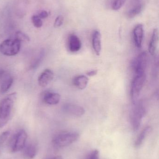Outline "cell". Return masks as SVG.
I'll return each mask as SVG.
<instances>
[{
    "label": "cell",
    "mask_w": 159,
    "mask_h": 159,
    "mask_svg": "<svg viewBox=\"0 0 159 159\" xmlns=\"http://www.w3.org/2000/svg\"><path fill=\"white\" fill-rule=\"evenodd\" d=\"M54 78V73L51 70L46 69L38 77V82L40 87H46Z\"/></svg>",
    "instance_id": "cell-11"
},
{
    "label": "cell",
    "mask_w": 159,
    "mask_h": 159,
    "mask_svg": "<svg viewBox=\"0 0 159 159\" xmlns=\"http://www.w3.org/2000/svg\"><path fill=\"white\" fill-rule=\"evenodd\" d=\"M79 137V134L74 132L62 133L56 135L52 142L57 147H65L75 142Z\"/></svg>",
    "instance_id": "cell-2"
},
{
    "label": "cell",
    "mask_w": 159,
    "mask_h": 159,
    "mask_svg": "<svg viewBox=\"0 0 159 159\" xmlns=\"http://www.w3.org/2000/svg\"><path fill=\"white\" fill-rule=\"evenodd\" d=\"M92 47L95 54L100 56L101 51V35L98 30L94 31L92 36Z\"/></svg>",
    "instance_id": "cell-14"
},
{
    "label": "cell",
    "mask_w": 159,
    "mask_h": 159,
    "mask_svg": "<svg viewBox=\"0 0 159 159\" xmlns=\"http://www.w3.org/2000/svg\"><path fill=\"white\" fill-rule=\"evenodd\" d=\"M64 21V18L62 16H59L56 18L54 22V27L55 28H59L63 24Z\"/></svg>",
    "instance_id": "cell-25"
},
{
    "label": "cell",
    "mask_w": 159,
    "mask_h": 159,
    "mask_svg": "<svg viewBox=\"0 0 159 159\" xmlns=\"http://www.w3.org/2000/svg\"><path fill=\"white\" fill-rule=\"evenodd\" d=\"M64 110L69 115L75 117L82 116L85 113V109L82 106L76 104H67L64 106Z\"/></svg>",
    "instance_id": "cell-9"
},
{
    "label": "cell",
    "mask_w": 159,
    "mask_h": 159,
    "mask_svg": "<svg viewBox=\"0 0 159 159\" xmlns=\"http://www.w3.org/2000/svg\"><path fill=\"white\" fill-rule=\"evenodd\" d=\"M133 37L135 46L141 48L143 45L144 37L143 26L142 24H138L135 26L133 29Z\"/></svg>",
    "instance_id": "cell-10"
},
{
    "label": "cell",
    "mask_w": 159,
    "mask_h": 159,
    "mask_svg": "<svg viewBox=\"0 0 159 159\" xmlns=\"http://www.w3.org/2000/svg\"><path fill=\"white\" fill-rule=\"evenodd\" d=\"M16 95V93L10 94L0 102V128L5 126L10 119Z\"/></svg>",
    "instance_id": "cell-1"
},
{
    "label": "cell",
    "mask_w": 159,
    "mask_h": 159,
    "mask_svg": "<svg viewBox=\"0 0 159 159\" xmlns=\"http://www.w3.org/2000/svg\"><path fill=\"white\" fill-rule=\"evenodd\" d=\"M24 149V157L27 159H33L34 158L37 154V147L34 144L31 143L25 146Z\"/></svg>",
    "instance_id": "cell-18"
},
{
    "label": "cell",
    "mask_w": 159,
    "mask_h": 159,
    "mask_svg": "<svg viewBox=\"0 0 159 159\" xmlns=\"http://www.w3.org/2000/svg\"><path fill=\"white\" fill-rule=\"evenodd\" d=\"M51 159H63V158L61 156H57V157H54L52 158Z\"/></svg>",
    "instance_id": "cell-29"
},
{
    "label": "cell",
    "mask_w": 159,
    "mask_h": 159,
    "mask_svg": "<svg viewBox=\"0 0 159 159\" xmlns=\"http://www.w3.org/2000/svg\"><path fill=\"white\" fill-rule=\"evenodd\" d=\"M148 62V55L146 51L139 54L133 61L132 67L135 75L146 73Z\"/></svg>",
    "instance_id": "cell-6"
},
{
    "label": "cell",
    "mask_w": 159,
    "mask_h": 159,
    "mask_svg": "<svg viewBox=\"0 0 159 159\" xmlns=\"http://www.w3.org/2000/svg\"><path fill=\"white\" fill-rule=\"evenodd\" d=\"M21 42L17 39H7L0 44V52L5 56H16L20 50Z\"/></svg>",
    "instance_id": "cell-4"
},
{
    "label": "cell",
    "mask_w": 159,
    "mask_h": 159,
    "mask_svg": "<svg viewBox=\"0 0 159 159\" xmlns=\"http://www.w3.org/2000/svg\"><path fill=\"white\" fill-rule=\"evenodd\" d=\"M151 130L152 128L150 126H147L143 130L134 143V147L136 148H138L142 145L147 137L151 132Z\"/></svg>",
    "instance_id": "cell-16"
},
{
    "label": "cell",
    "mask_w": 159,
    "mask_h": 159,
    "mask_svg": "<svg viewBox=\"0 0 159 159\" xmlns=\"http://www.w3.org/2000/svg\"><path fill=\"white\" fill-rule=\"evenodd\" d=\"M146 73L135 75L131 84V95L133 104L138 102L146 80Z\"/></svg>",
    "instance_id": "cell-5"
},
{
    "label": "cell",
    "mask_w": 159,
    "mask_h": 159,
    "mask_svg": "<svg viewBox=\"0 0 159 159\" xmlns=\"http://www.w3.org/2000/svg\"><path fill=\"white\" fill-rule=\"evenodd\" d=\"M143 9V5L141 4L137 5L133 8H132L128 13V17L130 18H133L139 15Z\"/></svg>",
    "instance_id": "cell-20"
},
{
    "label": "cell",
    "mask_w": 159,
    "mask_h": 159,
    "mask_svg": "<svg viewBox=\"0 0 159 159\" xmlns=\"http://www.w3.org/2000/svg\"><path fill=\"white\" fill-rule=\"evenodd\" d=\"M131 114V123L134 131L139 129L143 118L146 114V109L142 102H137Z\"/></svg>",
    "instance_id": "cell-3"
},
{
    "label": "cell",
    "mask_w": 159,
    "mask_h": 159,
    "mask_svg": "<svg viewBox=\"0 0 159 159\" xmlns=\"http://www.w3.org/2000/svg\"><path fill=\"white\" fill-rule=\"evenodd\" d=\"M89 79L84 75H77L73 80V84L77 89H84L87 86Z\"/></svg>",
    "instance_id": "cell-17"
},
{
    "label": "cell",
    "mask_w": 159,
    "mask_h": 159,
    "mask_svg": "<svg viewBox=\"0 0 159 159\" xmlns=\"http://www.w3.org/2000/svg\"><path fill=\"white\" fill-rule=\"evenodd\" d=\"M159 42V33L157 29H155L153 30L152 37L149 43V53L152 56H154L156 53L158 44Z\"/></svg>",
    "instance_id": "cell-15"
},
{
    "label": "cell",
    "mask_w": 159,
    "mask_h": 159,
    "mask_svg": "<svg viewBox=\"0 0 159 159\" xmlns=\"http://www.w3.org/2000/svg\"><path fill=\"white\" fill-rule=\"evenodd\" d=\"M61 96L59 93L52 92H46L43 95V100L45 103L50 105L58 104L60 101Z\"/></svg>",
    "instance_id": "cell-12"
},
{
    "label": "cell",
    "mask_w": 159,
    "mask_h": 159,
    "mask_svg": "<svg viewBox=\"0 0 159 159\" xmlns=\"http://www.w3.org/2000/svg\"><path fill=\"white\" fill-rule=\"evenodd\" d=\"M68 48L71 52H78L81 48V42L78 36L74 34H71L68 38Z\"/></svg>",
    "instance_id": "cell-13"
},
{
    "label": "cell",
    "mask_w": 159,
    "mask_h": 159,
    "mask_svg": "<svg viewBox=\"0 0 159 159\" xmlns=\"http://www.w3.org/2000/svg\"><path fill=\"white\" fill-rule=\"evenodd\" d=\"M44 50H41L38 55H37L36 57L32 61L31 68L32 69H35L38 67L44 58Z\"/></svg>",
    "instance_id": "cell-19"
},
{
    "label": "cell",
    "mask_w": 159,
    "mask_h": 159,
    "mask_svg": "<svg viewBox=\"0 0 159 159\" xmlns=\"http://www.w3.org/2000/svg\"><path fill=\"white\" fill-rule=\"evenodd\" d=\"M126 0H115L112 6V8L114 10H118L123 6Z\"/></svg>",
    "instance_id": "cell-23"
},
{
    "label": "cell",
    "mask_w": 159,
    "mask_h": 159,
    "mask_svg": "<svg viewBox=\"0 0 159 159\" xmlns=\"http://www.w3.org/2000/svg\"><path fill=\"white\" fill-rule=\"evenodd\" d=\"M13 83V78L7 71L0 70V92L5 93L11 88Z\"/></svg>",
    "instance_id": "cell-8"
},
{
    "label": "cell",
    "mask_w": 159,
    "mask_h": 159,
    "mask_svg": "<svg viewBox=\"0 0 159 159\" xmlns=\"http://www.w3.org/2000/svg\"><path fill=\"white\" fill-rule=\"evenodd\" d=\"M32 22L34 26L36 28H40L43 26V21L37 15L33 16L31 17Z\"/></svg>",
    "instance_id": "cell-22"
},
{
    "label": "cell",
    "mask_w": 159,
    "mask_h": 159,
    "mask_svg": "<svg viewBox=\"0 0 159 159\" xmlns=\"http://www.w3.org/2000/svg\"><path fill=\"white\" fill-rule=\"evenodd\" d=\"M99 151L96 149L91 153L87 159H99Z\"/></svg>",
    "instance_id": "cell-26"
},
{
    "label": "cell",
    "mask_w": 159,
    "mask_h": 159,
    "mask_svg": "<svg viewBox=\"0 0 159 159\" xmlns=\"http://www.w3.org/2000/svg\"><path fill=\"white\" fill-rule=\"evenodd\" d=\"M48 13L45 10H42L37 15L41 19H44L46 18L48 16Z\"/></svg>",
    "instance_id": "cell-27"
},
{
    "label": "cell",
    "mask_w": 159,
    "mask_h": 159,
    "mask_svg": "<svg viewBox=\"0 0 159 159\" xmlns=\"http://www.w3.org/2000/svg\"><path fill=\"white\" fill-rule=\"evenodd\" d=\"M27 133L24 130L21 129L17 132L13 136L11 144V149L13 152H17L21 151L25 147L27 141Z\"/></svg>",
    "instance_id": "cell-7"
},
{
    "label": "cell",
    "mask_w": 159,
    "mask_h": 159,
    "mask_svg": "<svg viewBox=\"0 0 159 159\" xmlns=\"http://www.w3.org/2000/svg\"><path fill=\"white\" fill-rule=\"evenodd\" d=\"M98 73V71L97 70H90L87 73V75L89 76H93L96 75Z\"/></svg>",
    "instance_id": "cell-28"
},
{
    "label": "cell",
    "mask_w": 159,
    "mask_h": 159,
    "mask_svg": "<svg viewBox=\"0 0 159 159\" xmlns=\"http://www.w3.org/2000/svg\"><path fill=\"white\" fill-rule=\"evenodd\" d=\"M16 39L20 42H29L30 41L29 36L24 33L21 31H17L16 34Z\"/></svg>",
    "instance_id": "cell-21"
},
{
    "label": "cell",
    "mask_w": 159,
    "mask_h": 159,
    "mask_svg": "<svg viewBox=\"0 0 159 159\" xmlns=\"http://www.w3.org/2000/svg\"><path fill=\"white\" fill-rule=\"evenodd\" d=\"M10 135V131H6L3 132L0 135V145L3 144L7 140Z\"/></svg>",
    "instance_id": "cell-24"
}]
</instances>
